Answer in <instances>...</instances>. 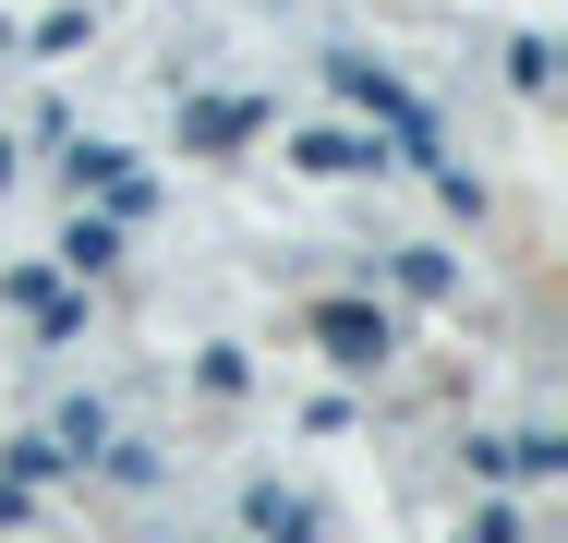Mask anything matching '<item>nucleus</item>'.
<instances>
[]
</instances>
